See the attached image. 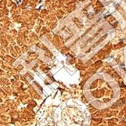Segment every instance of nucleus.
<instances>
[]
</instances>
